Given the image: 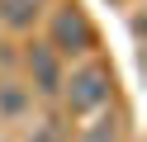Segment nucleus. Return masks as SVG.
I'll list each match as a JSON object with an SVG mask.
<instances>
[{
	"mask_svg": "<svg viewBox=\"0 0 147 142\" xmlns=\"http://www.w3.org/2000/svg\"><path fill=\"white\" fill-rule=\"evenodd\" d=\"M24 66H29V81L38 95H57L62 81H67V71H62V57L52 52L48 43H33L29 52H24Z\"/></svg>",
	"mask_w": 147,
	"mask_h": 142,
	"instance_id": "7ed1b4c3",
	"label": "nucleus"
},
{
	"mask_svg": "<svg viewBox=\"0 0 147 142\" xmlns=\"http://www.w3.org/2000/svg\"><path fill=\"white\" fill-rule=\"evenodd\" d=\"M19 5H38V9H43V5H48V0H19Z\"/></svg>",
	"mask_w": 147,
	"mask_h": 142,
	"instance_id": "0eeeda50",
	"label": "nucleus"
},
{
	"mask_svg": "<svg viewBox=\"0 0 147 142\" xmlns=\"http://www.w3.org/2000/svg\"><path fill=\"white\" fill-rule=\"evenodd\" d=\"M24 109H29V90L14 85V81H0V114L5 118H19Z\"/></svg>",
	"mask_w": 147,
	"mask_h": 142,
	"instance_id": "20e7f679",
	"label": "nucleus"
},
{
	"mask_svg": "<svg viewBox=\"0 0 147 142\" xmlns=\"http://www.w3.org/2000/svg\"><path fill=\"white\" fill-rule=\"evenodd\" d=\"M62 100H67V109L76 114V118H86V114H100L109 104V95H114V76H109V66H100V62H86V66H76V71L62 81Z\"/></svg>",
	"mask_w": 147,
	"mask_h": 142,
	"instance_id": "f257e3e1",
	"label": "nucleus"
},
{
	"mask_svg": "<svg viewBox=\"0 0 147 142\" xmlns=\"http://www.w3.org/2000/svg\"><path fill=\"white\" fill-rule=\"evenodd\" d=\"M76 142H119V123H114V118H95Z\"/></svg>",
	"mask_w": 147,
	"mask_h": 142,
	"instance_id": "39448f33",
	"label": "nucleus"
},
{
	"mask_svg": "<svg viewBox=\"0 0 147 142\" xmlns=\"http://www.w3.org/2000/svg\"><path fill=\"white\" fill-rule=\"evenodd\" d=\"M29 142H67V137H62L52 123H43V128H33V137H29Z\"/></svg>",
	"mask_w": 147,
	"mask_h": 142,
	"instance_id": "423d86ee",
	"label": "nucleus"
},
{
	"mask_svg": "<svg viewBox=\"0 0 147 142\" xmlns=\"http://www.w3.org/2000/svg\"><path fill=\"white\" fill-rule=\"evenodd\" d=\"M48 47H52L57 57H67V52H90V47H95V28H90L86 9L62 5L57 14H52V24H48Z\"/></svg>",
	"mask_w": 147,
	"mask_h": 142,
	"instance_id": "f03ea898",
	"label": "nucleus"
}]
</instances>
